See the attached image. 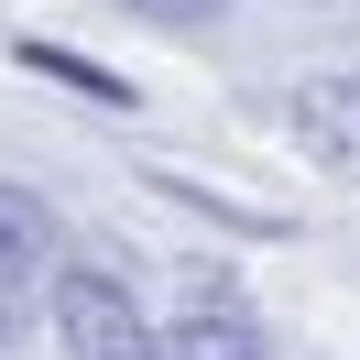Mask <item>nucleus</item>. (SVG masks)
<instances>
[{"label": "nucleus", "mask_w": 360, "mask_h": 360, "mask_svg": "<svg viewBox=\"0 0 360 360\" xmlns=\"http://www.w3.org/2000/svg\"><path fill=\"white\" fill-rule=\"evenodd\" d=\"M284 120H295V142H306L328 175L360 186V77H306V88L284 98Z\"/></svg>", "instance_id": "3"}, {"label": "nucleus", "mask_w": 360, "mask_h": 360, "mask_svg": "<svg viewBox=\"0 0 360 360\" xmlns=\"http://www.w3.org/2000/svg\"><path fill=\"white\" fill-rule=\"evenodd\" d=\"M11 55H22L33 77H55V88H77V98H88V110H131V77H110V66H98V55H77V44H44V33H22V44H11Z\"/></svg>", "instance_id": "4"}, {"label": "nucleus", "mask_w": 360, "mask_h": 360, "mask_svg": "<svg viewBox=\"0 0 360 360\" xmlns=\"http://www.w3.org/2000/svg\"><path fill=\"white\" fill-rule=\"evenodd\" d=\"M0 251H22V262H44V273L66 262V219H55L33 186H11V175H0Z\"/></svg>", "instance_id": "5"}, {"label": "nucleus", "mask_w": 360, "mask_h": 360, "mask_svg": "<svg viewBox=\"0 0 360 360\" xmlns=\"http://www.w3.org/2000/svg\"><path fill=\"white\" fill-rule=\"evenodd\" d=\"M44 316H55V338H66V360H164V328L131 306V284H120L98 251H66V262H55Z\"/></svg>", "instance_id": "1"}, {"label": "nucleus", "mask_w": 360, "mask_h": 360, "mask_svg": "<svg viewBox=\"0 0 360 360\" xmlns=\"http://www.w3.org/2000/svg\"><path fill=\"white\" fill-rule=\"evenodd\" d=\"M110 11H131V22H153V33H207L229 0H110Z\"/></svg>", "instance_id": "7"}, {"label": "nucleus", "mask_w": 360, "mask_h": 360, "mask_svg": "<svg viewBox=\"0 0 360 360\" xmlns=\"http://www.w3.org/2000/svg\"><path fill=\"white\" fill-rule=\"evenodd\" d=\"M164 360H284V349L229 284H186V306L164 316Z\"/></svg>", "instance_id": "2"}, {"label": "nucleus", "mask_w": 360, "mask_h": 360, "mask_svg": "<svg viewBox=\"0 0 360 360\" xmlns=\"http://www.w3.org/2000/svg\"><path fill=\"white\" fill-rule=\"evenodd\" d=\"M44 284H55L44 262H22V251H0V349H11V338H22L33 316H44Z\"/></svg>", "instance_id": "6"}]
</instances>
